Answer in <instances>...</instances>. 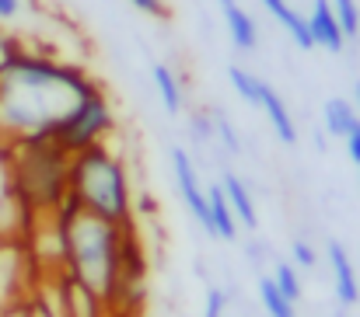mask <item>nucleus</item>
Listing matches in <instances>:
<instances>
[{
    "label": "nucleus",
    "mask_w": 360,
    "mask_h": 317,
    "mask_svg": "<svg viewBox=\"0 0 360 317\" xmlns=\"http://www.w3.org/2000/svg\"><path fill=\"white\" fill-rule=\"evenodd\" d=\"M333 7H336V18H340V25H343L347 42H357V35H360V4L357 0H333Z\"/></svg>",
    "instance_id": "412c9836"
},
{
    "label": "nucleus",
    "mask_w": 360,
    "mask_h": 317,
    "mask_svg": "<svg viewBox=\"0 0 360 317\" xmlns=\"http://www.w3.org/2000/svg\"><path fill=\"white\" fill-rule=\"evenodd\" d=\"M136 11H143V14H150V18H165L168 14V4L165 0H129Z\"/></svg>",
    "instance_id": "bb28decb"
},
{
    "label": "nucleus",
    "mask_w": 360,
    "mask_h": 317,
    "mask_svg": "<svg viewBox=\"0 0 360 317\" xmlns=\"http://www.w3.org/2000/svg\"><path fill=\"white\" fill-rule=\"evenodd\" d=\"M228 81H231V88L238 91V98L245 102V105L259 108L266 81H259V77H255L252 70H245V67H238V63H231V67H228Z\"/></svg>",
    "instance_id": "a211bd4d"
},
{
    "label": "nucleus",
    "mask_w": 360,
    "mask_h": 317,
    "mask_svg": "<svg viewBox=\"0 0 360 317\" xmlns=\"http://www.w3.org/2000/svg\"><path fill=\"white\" fill-rule=\"evenodd\" d=\"M7 189L21 196L35 213L60 210L67 199V175H70V154L56 147L49 136L21 140L0 150Z\"/></svg>",
    "instance_id": "20e7f679"
},
{
    "label": "nucleus",
    "mask_w": 360,
    "mask_h": 317,
    "mask_svg": "<svg viewBox=\"0 0 360 317\" xmlns=\"http://www.w3.org/2000/svg\"><path fill=\"white\" fill-rule=\"evenodd\" d=\"M32 220H35V210L21 196H14L11 189L0 192V241H25L32 230Z\"/></svg>",
    "instance_id": "9d476101"
},
{
    "label": "nucleus",
    "mask_w": 360,
    "mask_h": 317,
    "mask_svg": "<svg viewBox=\"0 0 360 317\" xmlns=\"http://www.w3.org/2000/svg\"><path fill=\"white\" fill-rule=\"evenodd\" d=\"M217 4H221V18L228 25V35H231L235 49L252 53L259 46V25H255V18L241 7L238 0H217Z\"/></svg>",
    "instance_id": "9b49d317"
},
{
    "label": "nucleus",
    "mask_w": 360,
    "mask_h": 317,
    "mask_svg": "<svg viewBox=\"0 0 360 317\" xmlns=\"http://www.w3.org/2000/svg\"><path fill=\"white\" fill-rule=\"evenodd\" d=\"M357 171H360V168H357Z\"/></svg>",
    "instance_id": "7c9ffc66"
},
{
    "label": "nucleus",
    "mask_w": 360,
    "mask_h": 317,
    "mask_svg": "<svg viewBox=\"0 0 360 317\" xmlns=\"http://www.w3.org/2000/svg\"><path fill=\"white\" fill-rule=\"evenodd\" d=\"M273 283H276V290H280L290 304L301 300V276H297V265H294V262H276V265H273Z\"/></svg>",
    "instance_id": "aec40b11"
},
{
    "label": "nucleus",
    "mask_w": 360,
    "mask_h": 317,
    "mask_svg": "<svg viewBox=\"0 0 360 317\" xmlns=\"http://www.w3.org/2000/svg\"><path fill=\"white\" fill-rule=\"evenodd\" d=\"M0 317H39V314H35L32 304H14V307H4Z\"/></svg>",
    "instance_id": "c85d7f7f"
},
{
    "label": "nucleus",
    "mask_w": 360,
    "mask_h": 317,
    "mask_svg": "<svg viewBox=\"0 0 360 317\" xmlns=\"http://www.w3.org/2000/svg\"><path fill=\"white\" fill-rule=\"evenodd\" d=\"M21 14V0H0V25L14 21Z\"/></svg>",
    "instance_id": "cd10ccee"
},
{
    "label": "nucleus",
    "mask_w": 360,
    "mask_h": 317,
    "mask_svg": "<svg viewBox=\"0 0 360 317\" xmlns=\"http://www.w3.org/2000/svg\"><path fill=\"white\" fill-rule=\"evenodd\" d=\"M42 283V269L35 265L25 241H0V311L14 304H32Z\"/></svg>",
    "instance_id": "423d86ee"
},
{
    "label": "nucleus",
    "mask_w": 360,
    "mask_h": 317,
    "mask_svg": "<svg viewBox=\"0 0 360 317\" xmlns=\"http://www.w3.org/2000/svg\"><path fill=\"white\" fill-rule=\"evenodd\" d=\"M207 216H210V223H207L210 237H221V241H235L238 237V220H235V213L228 206V196H224L221 182L207 185Z\"/></svg>",
    "instance_id": "f8f14e48"
},
{
    "label": "nucleus",
    "mask_w": 360,
    "mask_h": 317,
    "mask_svg": "<svg viewBox=\"0 0 360 317\" xmlns=\"http://www.w3.org/2000/svg\"><path fill=\"white\" fill-rule=\"evenodd\" d=\"M354 98H357V108H360V81H357V88H354Z\"/></svg>",
    "instance_id": "c756f323"
},
{
    "label": "nucleus",
    "mask_w": 360,
    "mask_h": 317,
    "mask_svg": "<svg viewBox=\"0 0 360 317\" xmlns=\"http://www.w3.org/2000/svg\"><path fill=\"white\" fill-rule=\"evenodd\" d=\"M112 126H116L112 102H109L105 84L98 81V84H95V88H91L77 105L63 115V122L49 133V140H53L56 147H63V150L74 157L77 150H84V147H95V143L109 140Z\"/></svg>",
    "instance_id": "39448f33"
},
{
    "label": "nucleus",
    "mask_w": 360,
    "mask_h": 317,
    "mask_svg": "<svg viewBox=\"0 0 360 317\" xmlns=\"http://www.w3.org/2000/svg\"><path fill=\"white\" fill-rule=\"evenodd\" d=\"M221 189H224V196H228V206H231V213H235L238 227L255 230V227H259V213H255V199H252L248 185L241 182L238 175L224 171V175H221Z\"/></svg>",
    "instance_id": "4468645a"
},
{
    "label": "nucleus",
    "mask_w": 360,
    "mask_h": 317,
    "mask_svg": "<svg viewBox=\"0 0 360 317\" xmlns=\"http://www.w3.org/2000/svg\"><path fill=\"white\" fill-rule=\"evenodd\" d=\"M308 28H311L315 49H326V53H333V56L347 49V35H343V25H340V18H336L333 0H311Z\"/></svg>",
    "instance_id": "6e6552de"
},
{
    "label": "nucleus",
    "mask_w": 360,
    "mask_h": 317,
    "mask_svg": "<svg viewBox=\"0 0 360 317\" xmlns=\"http://www.w3.org/2000/svg\"><path fill=\"white\" fill-rule=\"evenodd\" d=\"M95 84L84 67L21 46L0 70V150L49 136Z\"/></svg>",
    "instance_id": "f257e3e1"
},
{
    "label": "nucleus",
    "mask_w": 360,
    "mask_h": 317,
    "mask_svg": "<svg viewBox=\"0 0 360 317\" xmlns=\"http://www.w3.org/2000/svg\"><path fill=\"white\" fill-rule=\"evenodd\" d=\"M224 307H228V293L221 286H210L207 304H203V317H224Z\"/></svg>",
    "instance_id": "5701e85b"
},
{
    "label": "nucleus",
    "mask_w": 360,
    "mask_h": 317,
    "mask_svg": "<svg viewBox=\"0 0 360 317\" xmlns=\"http://www.w3.org/2000/svg\"><path fill=\"white\" fill-rule=\"evenodd\" d=\"M67 199H74L81 210L95 213L102 220H112L129 227L133 223V189L129 171L122 157L109 147V140L84 147L70 157L67 175Z\"/></svg>",
    "instance_id": "7ed1b4c3"
},
{
    "label": "nucleus",
    "mask_w": 360,
    "mask_h": 317,
    "mask_svg": "<svg viewBox=\"0 0 360 317\" xmlns=\"http://www.w3.org/2000/svg\"><path fill=\"white\" fill-rule=\"evenodd\" d=\"M329 272H333V286H336V300L343 307H357L360 300V283H357V265L347 255V248L340 241H329Z\"/></svg>",
    "instance_id": "1a4fd4ad"
},
{
    "label": "nucleus",
    "mask_w": 360,
    "mask_h": 317,
    "mask_svg": "<svg viewBox=\"0 0 360 317\" xmlns=\"http://www.w3.org/2000/svg\"><path fill=\"white\" fill-rule=\"evenodd\" d=\"M290 255H294V265L297 269H315V248L308 244V241H294V248H290Z\"/></svg>",
    "instance_id": "b1692460"
},
{
    "label": "nucleus",
    "mask_w": 360,
    "mask_h": 317,
    "mask_svg": "<svg viewBox=\"0 0 360 317\" xmlns=\"http://www.w3.org/2000/svg\"><path fill=\"white\" fill-rule=\"evenodd\" d=\"M259 300H262V307H266V314L269 317H297V304H290L280 290H276V283H273V276H262L259 279Z\"/></svg>",
    "instance_id": "6ab92c4d"
},
{
    "label": "nucleus",
    "mask_w": 360,
    "mask_h": 317,
    "mask_svg": "<svg viewBox=\"0 0 360 317\" xmlns=\"http://www.w3.org/2000/svg\"><path fill=\"white\" fill-rule=\"evenodd\" d=\"M150 77H154V91H158V98H161L165 112L179 115V112L186 108V95H182V81L175 77V70H172L168 63H154Z\"/></svg>",
    "instance_id": "dca6fc26"
},
{
    "label": "nucleus",
    "mask_w": 360,
    "mask_h": 317,
    "mask_svg": "<svg viewBox=\"0 0 360 317\" xmlns=\"http://www.w3.org/2000/svg\"><path fill=\"white\" fill-rule=\"evenodd\" d=\"M210 119H214V140H224V147H228L231 154H238V147H241L238 133H235V126L228 122V115H224V112H214Z\"/></svg>",
    "instance_id": "4be33fe9"
},
{
    "label": "nucleus",
    "mask_w": 360,
    "mask_h": 317,
    "mask_svg": "<svg viewBox=\"0 0 360 317\" xmlns=\"http://www.w3.org/2000/svg\"><path fill=\"white\" fill-rule=\"evenodd\" d=\"M343 143H347V154H350V161L360 168V119L350 126V133L343 136Z\"/></svg>",
    "instance_id": "a878e982"
},
{
    "label": "nucleus",
    "mask_w": 360,
    "mask_h": 317,
    "mask_svg": "<svg viewBox=\"0 0 360 317\" xmlns=\"http://www.w3.org/2000/svg\"><path fill=\"white\" fill-rule=\"evenodd\" d=\"M172 171H175V185H179V196L186 203V210L193 213V220L207 230L210 216H207V189L196 175V164L189 157L186 147H172Z\"/></svg>",
    "instance_id": "0eeeda50"
},
{
    "label": "nucleus",
    "mask_w": 360,
    "mask_h": 317,
    "mask_svg": "<svg viewBox=\"0 0 360 317\" xmlns=\"http://www.w3.org/2000/svg\"><path fill=\"white\" fill-rule=\"evenodd\" d=\"M322 122H326V133L329 136H347L350 133V126L357 122V108L350 105L347 98H329L326 105H322Z\"/></svg>",
    "instance_id": "f3484780"
},
{
    "label": "nucleus",
    "mask_w": 360,
    "mask_h": 317,
    "mask_svg": "<svg viewBox=\"0 0 360 317\" xmlns=\"http://www.w3.org/2000/svg\"><path fill=\"white\" fill-rule=\"evenodd\" d=\"M262 7L269 11V18L294 39V46L297 49H315V39H311V28H308V18L304 14H297L294 7H290V0H262Z\"/></svg>",
    "instance_id": "ddd939ff"
},
{
    "label": "nucleus",
    "mask_w": 360,
    "mask_h": 317,
    "mask_svg": "<svg viewBox=\"0 0 360 317\" xmlns=\"http://www.w3.org/2000/svg\"><path fill=\"white\" fill-rule=\"evenodd\" d=\"M21 46H25L21 39H14V35H7V32L0 28V70H4V63H7V60H11Z\"/></svg>",
    "instance_id": "393cba45"
},
{
    "label": "nucleus",
    "mask_w": 360,
    "mask_h": 317,
    "mask_svg": "<svg viewBox=\"0 0 360 317\" xmlns=\"http://www.w3.org/2000/svg\"><path fill=\"white\" fill-rule=\"evenodd\" d=\"M56 213H60V230H63V269L84 286H91L112 307V297L120 290L122 248L133 223L122 227L112 220H102L95 213L81 210L74 199H63V206Z\"/></svg>",
    "instance_id": "f03ea898"
},
{
    "label": "nucleus",
    "mask_w": 360,
    "mask_h": 317,
    "mask_svg": "<svg viewBox=\"0 0 360 317\" xmlns=\"http://www.w3.org/2000/svg\"><path fill=\"white\" fill-rule=\"evenodd\" d=\"M259 108L266 112V119H269L276 140L287 143V147H294V143H297V126H294V115H290L287 102L280 98V91H273V88L266 84V88H262V102H259Z\"/></svg>",
    "instance_id": "2eb2a0df"
}]
</instances>
